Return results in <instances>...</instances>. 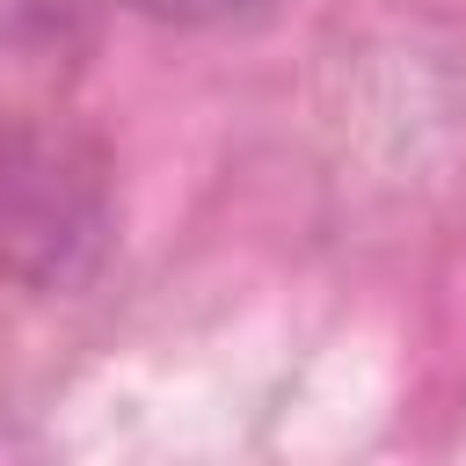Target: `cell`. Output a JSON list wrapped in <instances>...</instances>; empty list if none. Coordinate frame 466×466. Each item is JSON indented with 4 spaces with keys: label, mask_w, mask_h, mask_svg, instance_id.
I'll return each instance as SVG.
<instances>
[{
    "label": "cell",
    "mask_w": 466,
    "mask_h": 466,
    "mask_svg": "<svg viewBox=\"0 0 466 466\" xmlns=\"http://www.w3.org/2000/svg\"><path fill=\"white\" fill-rule=\"evenodd\" d=\"M102 182L51 138H0V262L36 291H80L102 269Z\"/></svg>",
    "instance_id": "6da1fadb"
},
{
    "label": "cell",
    "mask_w": 466,
    "mask_h": 466,
    "mask_svg": "<svg viewBox=\"0 0 466 466\" xmlns=\"http://www.w3.org/2000/svg\"><path fill=\"white\" fill-rule=\"evenodd\" d=\"M138 15H153V22H182V29H197V22H226V15H248V7H262V0H131Z\"/></svg>",
    "instance_id": "7a4b0ae2"
}]
</instances>
